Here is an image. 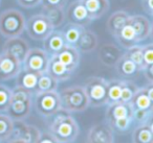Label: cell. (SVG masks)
<instances>
[{
    "mask_svg": "<svg viewBox=\"0 0 153 143\" xmlns=\"http://www.w3.org/2000/svg\"><path fill=\"white\" fill-rule=\"evenodd\" d=\"M57 59L62 64L66 66L70 71L74 73L76 69L79 67L80 60H81V52L74 46L66 44L59 52L56 55Z\"/></svg>",
    "mask_w": 153,
    "mask_h": 143,
    "instance_id": "cell-15",
    "label": "cell"
},
{
    "mask_svg": "<svg viewBox=\"0 0 153 143\" xmlns=\"http://www.w3.org/2000/svg\"><path fill=\"white\" fill-rule=\"evenodd\" d=\"M143 61L145 66L153 65V45L151 43L142 46Z\"/></svg>",
    "mask_w": 153,
    "mask_h": 143,
    "instance_id": "cell-38",
    "label": "cell"
},
{
    "mask_svg": "<svg viewBox=\"0 0 153 143\" xmlns=\"http://www.w3.org/2000/svg\"><path fill=\"white\" fill-rule=\"evenodd\" d=\"M62 111L66 113H80L89 107L87 95L83 86H74L65 88L59 93Z\"/></svg>",
    "mask_w": 153,
    "mask_h": 143,
    "instance_id": "cell-3",
    "label": "cell"
},
{
    "mask_svg": "<svg viewBox=\"0 0 153 143\" xmlns=\"http://www.w3.org/2000/svg\"><path fill=\"white\" fill-rule=\"evenodd\" d=\"M85 27L80 25H76L74 23H69L66 24L65 27L63 28V30H61L63 37L65 39V42L67 45H71V46H76V42L79 40L80 36H81L82 32Z\"/></svg>",
    "mask_w": 153,
    "mask_h": 143,
    "instance_id": "cell-29",
    "label": "cell"
},
{
    "mask_svg": "<svg viewBox=\"0 0 153 143\" xmlns=\"http://www.w3.org/2000/svg\"><path fill=\"white\" fill-rule=\"evenodd\" d=\"M34 95V107L39 115L51 117L62 111L61 100L57 91L35 93Z\"/></svg>",
    "mask_w": 153,
    "mask_h": 143,
    "instance_id": "cell-5",
    "label": "cell"
},
{
    "mask_svg": "<svg viewBox=\"0 0 153 143\" xmlns=\"http://www.w3.org/2000/svg\"><path fill=\"white\" fill-rule=\"evenodd\" d=\"M142 4L144 10L149 14V15H152L153 13V3L152 0H142Z\"/></svg>",
    "mask_w": 153,
    "mask_h": 143,
    "instance_id": "cell-43",
    "label": "cell"
},
{
    "mask_svg": "<svg viewBox=\"0 0 153 143\" xmlns=\"http://www.w3.org/2000/svg\"><path fill=\"white\" fill-rule=\"evenodd\" d=\"M66 45L65 39L61 30L53 29L46 38L43 40V49L49 57L56 55Z\"/></svg>",
    "mask_w": 153,
    "mask_h": 143,
    "instance_id": "cell-18",
    "label": "cell"
},
{
    "mask_svg": "<svg viewBox=\"0 0 153 143\" xmlns=\"http://www.w3.org/2000/svg\"><path fill=\"white\" fill-rule=\"evenodd\" d=\"M115 69L117 72L121 76L125 78H131L133 76L137 75L138 72H140V69L129 59L128 57H126L123 53L120 60L117 61V63L115 64Z\"/></svg>",
    "mask_w": 153,
    "mask_h": 143,
    "instance_id": "cell-27",
    "label": "cell"
},
{
    "mask_svg": "<svg viewBox=\"0 0 153 143\" xmlns=\"http://www.w3.org/2000/svg\"><path fill=\"white\" fill-rule=\"evenodd\" d=\"M138 90V87L136 84H134L131 80H122V90H121V102L130 103L131 99L133 98L134 94Z\"/></svg>",
    "mask_w": 153,
    "mask_h": 143,
    "instance_id": "cell-33",
    "label": "cell"
},
{
    "mask_svg": "<svg viewBox=\"0 0 153 143\" xmlns=\"http://www.w3.org/2000/svg\"><path fill=\"white\" fill-rule=\"evenodd\" d=\"M49 55L41 48H30L23 62L22 68L37 73H43L47 70Z\"/></svg>",
    "mask_w": 153,
    "mask_h": 143,
    "instance_id": "cell-8",
    "label": "cell"
},
{
    "mask_svg": "<svg viewBox=\"0 0 153 143\" xmlns=\"http://www.w3.org/2000/svg\"><path fill=\"white\" fill-rule=\"evenodd\" d=\"M128 22L132 25L136 36H137L138 42L147 40L151 36L152 32V25L151 21L144 15H132L129 16Z\"/></svg>",
    "mask_w": 153,
    "mask_h": 143,
    "instance_id": "cell-16",
    "label": "cell"
},
{
    "mask_svg": "<svg viewBox=\"0 0 153 143\" xmlns=\"http://www.w3.org/2000/svg\"><path fill=\"white\" fill-rule=\"evenodd\" d=\"M40 73H37L34 71H30L22 68L20 72L16 76V86L24 88L26 90L30 91L34 94L36 91L37 83H38V78Z\"/></svg>",
    "mask_w": 153,
    "mask_h": 143,
    "instance_id": "cell-23",
    "label": "cell"
},
{
    "mask_svg": "<svg viewBox=\"0 0 153 143\" xmlns=\"http://www.w3.org/2000/svg\"><path fill=\"white\" fill-rule=\"evenodd\" d=\"M132 114H133V108L131 107L130 103L121 102V101L111 103V105H108L106 110L107 123H110V122L120 119V118H132Z\"/></svg>",
    "mask_w": 153,
    "mask_h": 143,
    "instance_id": "cell-19",
    "label": "cell"
},
{
    "mask_svg": "<svg viewBox=\"0 0 153 143\" xmlns=\"http://www.w3.org/2000/svg\"><path fill=\"white\" fill-rule=\"evenodd\" d=\"M132 122H133V119L131 117H125V118H120V119H117L114 121L110 122L109 126L112 128L113 132H117V133H126L131 126Z\"/></svg>",
    "mask_w": 153,
    "mask_h": 143,
    "instance_id": "cell-36",
    "label": "cell"
},
{
    "mask_svg": "<svg viewBox=\"0 0 153 143\" xmlns=\"http://www.w3.org/2000/svg\"><path fill=\"white\" fill-rule=\"evenodd\" d=\"M48 133L59 143H72L80 134L79 124L69 114H57L51 121Z\"/></svg>",
    "mask_w": 153,
    "mask_h": 143,
    "instance_id": "cell-1",
    "label": "cell"
},
{
    "mask_svg": "<svg viewBox=\"0 0 153 143\" xmlns=\"http://www.w3.org/2000/svg\"><path fill=\"white\" fill-rule=\"evenodd\" d=\"M129 14L125 11H117L108 18L106 27L113 37L126 25L129 19Z\"/></svg>",
    "mask_w": 153,
    "mask_h": 143,
    "instance_id": "cell-25",
    "label": "cell"
},
{
    "mask_svg": "<svg viewBox=\"0 0 153 143\" xmlns=\"http://www.w3.org/2000/svg\"><path fill=\"white\" fill-rule=\"evenodd\" d=\"M122 55L123 52L121 49L111 43H105L99 49V60L107 67H114Z\"/></svg>",
    "mask_w": 153,
    "mask_h": 143,
    "instance_id": "cell-17",
    "label": "cell"
},
{
    "mask_svg": "<svg viewBox=\"0 0 153 143\" xmlns=\"http://www.w3.org/2000/svg\"><path fill=\"white\" fill-rule=\"evenodd\" d=\"M98 43H99V39L96 32L84 28L74 47L80 52L89 53L98 47Z\"/></svg>",
    "mask_w": 153,
    "mask_h": 143,
    "instance_id": "cell-21",
    "label": "cell"
},
{
    "mask_svg": "<svg viewBox=\"0 0 153 143\" xmlns=\"http://www.w3.org/2000/svg\"><path fill=\"white\" fill-rule=\"evenodd\" d=\"M43 15L48 19V21L51 23L53 28L60 27L65 21V12L63 7H44L42 5Z\"/></svg>",
    "mask_w": 153,
    "mask_h": 143,
    "instance_id": "cell-28",
    "label": "cell"
},
{
    "mask_svg": "<svg viewBox=\"0 0 153 143\" xmlns=\"http://www.w3.org/2000/svg\"><path fill=\"white\" fill-rule=\"evenodd\" d=\"M107 84L108 80L100 76H92L86 80L83 86L87 95L89 107L99 108L106 105L107 100Z\"/></svg>",
    "mask_w": 153,
    "mask_h": 143,
    "instance_id": "cell-6",
    "label": "cell"
},
{
    "mask_svg": "<svg viewBox=\"0 0 153 143\" xmlns=\"http://www.w3.org/2000/svg\"><path fill=\"white\" fill-rule=\"evenodd\" d=\"M126 57H128L140 70L145 67L144 61H143V53H142V46L140 45H134L130 48L126 49V52L124 53Z\"/></svg>",
    "mask_w": 153,
    "mask_h": 143,
    "instance_id": "cell-34",
    "label": "cell"
},
{
    "mask_svg": "<svg viewBox=\"0 0 153 143\" xmlns=\"http://www.w3.org/2000/svg\"><path fill=\"white\" fill-rule=\"evenodd\" d=\"M87 143H114V134L108 123L91 126L87 134Z\"/></svg>",
    "mask_w": 153,
    "mask_h": 143,
    "instance_id": "cell-13",
    "label": "cell"
},
{
    "mask_svg": "<svg viewBox=\"0 0 153 143\" xmlns=\"http://www.w3.org/2000/svg\"><path fill=\"white\" fill-rule=\"evenodd\" d=\"M151 117H152V110H133L132 119L138 124L150 122Z\"/></svg>",
    "mask_w": 153,
    "mask_h": 143,
    "instance_id": "cell-37",
    "label": "cell"
},
{
    "mask_svg": "<svg viewBox=\"0 0 153 143\" xmlns=\"http://www.w3.org/2000/svg\"><path fill=\"white\" fill-rule=\"evenodd\" d=\"M46 72L48 74H51L58 83L66 82V80H68L71 77V74H72V72L64 64H62L57 59L56 55L49 57L48 66H47Z\"/></svg>",
    "mask_w": 153,
    "mask_h": 143,
    "instance_id": "cell-20",
    "label": "cell"
},
{
    "mask_svg": "<svg viewBox=\"0 0 153 143\" xmlns=\"http://www.w3.org/2000/svg\"><path fill=\"white\" fill-rule=\"evenodd\" d=\"M133 110H152L153 108V83H148L143 88H138L130 101Z\"/></svg>",
    "mask_w": 153,
    "mask_h": 143,
    "instance_id": "cell-12",
    "label": "cell"
},
{
    "mask_svg": "<svg viewBox=\"0 0 153 143\" xmlns=\"http://www.w3.org/2000/svg\"><path fill=\"white\" fill-rule=\"evenodd\" d=\"M14 130V120L7 114L0 113V140L7 141Z\"/></svg>",
    "mask_w": 153,
    "mask_h": 143,
    "instance_id": "cell-32",
    "label": "cell"
},
{
    "mask_svg": "<svg viewBox=\"0 0 153 143\" xmlns=\"http://www.w3.org/2000/svg\"><path fill=\"white\" fill-rule=\"evenodd\" d=\"M58 84L59 83L46 71L40 73L37 83L36 91L35 93H41V92H49V91H57ZM34 93V94H35Z\"/></svg>",
    "mask_w": 153,
    "mask_h": 143,
    "instance_id": "cell-30",
    "label": "cell"
},
{
    "mask_svg": "<svg viewBox=\"0 0 153 143\" xmlns=\"http://www.w3.org/2000/svg\"><path fill=\"white\" fill-rule=\"evenodd\" d=\"M17 3L22 7L25 9H33V7H38L41 3V0H16Z\"/></svg>",
    "mask_w": 153,
    "mask_h": 143,
    "instance_id": "cell-40",
    "label": "cell"
},
{
    "mask_svg": "<svg viewBox=\"0 0 153 143\" xmlns=\"http://www.w3.org/2000/svg\"><path fill=\"white\" fill-rule=\"evenodd\" d=\"M30 50V45L24 39L20 37H14V38H9L5 41L3 45V52H7L9 55H13L14 57L20 61L22 63L25 57L27 51Z\"/></svg>",
    "mask_w": 153,
    "mask_h": 143,
    "instance_id": "cell-14",
    "label": "cell"
},
{
    "mask_svg": "<svg viewBox=\"0 0 153 143\" xmlns=\"http://www.w3.org/2000/svg\"><path fill=\"white\" fill-rule=\"evenodd\" d=\"M25 17L20 11L9 9L0 14V34L7 39L20 37L25 30Z\"/></svg>",
    "mask_w": 153,
    "mask_h": 143,
    "instance_id": "cell-4",
    "label": "cell"
},
{
    "mask_svg": "<svg viewBox=\"0 0 153 143\" xmlns=\"http://www.w3.org/2000/svg\"><path fill=\"white\" fill-rule=\"evenodd\" d=\"M132 143H153L152 123H140L132 132Z\"/></svg>",
    "mask_w": 153,
    "mask_h": 143,
    "instance_id": "cell-26",
    "label": "cell"
},
{
    "mask_svg": "<svg viewBox=\"0 0 153 143\" xmlns=\"http://www.w3.org/2000/svg\"><path fill=\"white\" fill-rule=\"evenodd\" d=\"M53 29V26L42 13L32 16L25 22L26 32L35 41H43Z\"/></svg>",
    "mask_w": 153,
    "mask_h": 143,
    "instance_id": "cell-7",
    "label": "cell"
},
{
    "mask_svg": "<svg viewBox=\"0 0 153 143\" xmlns=\"http://www.w3.org/2000/svg\"><path fill=\"white\" fill-rule=\"evenodd\" d=\"M36 143H59L48 132L46 133H41L40 138L38 139Z\"/></svg>",
    "mask_w": 153,
    "mask_h": 143,
    "instance_id": "cell-41",
    "label": "cell"
},
{
    "mask_svg": "<svg viewBox=\"0 0 153 143\" xmlns=\"http://www.w3.org/2000/svg\"><path fill=\"white\" fill-rule=\"evenodd\" d=\"M12 98V89L0 84V113L7 112Z\"/></svg>",
    "mask_w": 153,
    "mask_h": 143,
    "instance_id": "cell-35",
    "label": "cell"
},
{
    "mask_svg": "<svg viewBox=\"0 0 153 143\" xmlns=\"http://www.w3.org/2000/svg\"><path fill=\"white\" fill-rule=\"evenodd\" d=\"M7 143H27L26 141L22 140V139H19V138H10L9 140H7Z\"/></svg>",
    "mask_w": 153,
    "mask_h": 143,
    "instance_id": "cell-44",
    "label": "cell"
},
{
    "mask_svg": "<svg viewBox=\"0 0 153 143\" xmlns=\"http://www.w3.org/2000/svg\"><path fill=\"white\" fill-rule=\"evenodd\" d=\"M114 38L117 42L120 44V46L125 49H128L130 47L134 46V45L140 44L137 36H136L133 27L129 22L126 23V25L115 35Z\"/></svg>",
    "mask_w": 153,
    "mask_h": 143,
    "instance_id": "cell-22",
    "label": "cell"
},
{
    "mask_svg": "<svg viewBox=\"0 0 153 143\" xmlns=\"http://www.w3.org/2000/svg\"><path fill=\"white\" fill-rule=\"evenodd\" d=\"M0 143H2V141H1V140H0Z\"/></svg>",
    "mask_w": 153,
    "mask_h": 143,
    "instance_id": "cell-45",
    "label": "cell"
},
{
    "mask_svg": "<svg viewBox=\"0 0 153 143\" xmlns=\"http://www.w3.org/2000/svg\"><path fill=\"white\" fill-rule=\"evenodd\" d=\"M121 90H122V80H108V84H107V100H106L107 105L120 101V98H121Z\"/></svg>",
    "mask_w": 153,
    "mask_h": 143,
    "instance_id": "cell-31",
    "label": "cell"
},
{
    "mask_svg": "<svg viewBox=\"0 0 153 143\" xmlns=\"http://www.w3.org/2000/svg\"><path fill=\"white\" fill-rule=\"evenodd\" d=\"M22 69V63L7 52L0 53V82L15 78Z\"/></svg>",
    "mask_w": 153,
    "mask_h": 143,
    "instance_id": "cell-10",
    "label": "cell"
},
{
    "mask_svg": "<svg viewBox=\"0 0 153 143\" xmlns=\"http://www.w3.org/2000/svg\"><path fill=\"white\" fill-rule=\"evenodd\" d=\"M92 20L101 18L109 10V0H81Z\"/></svg>",
    "mask_w": 153,
    "mask_h": 143,
    "instance_id": "cell-24",
    "label": "cell"
},
{
    "mask_svg": "<svg viewBox=\"0 0 153 143\" xmlns=\"http://www.w3.org/2000/svg\"><path fill=\"white\" fill-rule=\"evenodd\" d=\"M68 0H41V3L44 7H65Z\"/></svg>",
    "mask_w": 153,
    "mask_h": 143,
    "instance_id": "cell-39",
    "label": "cell"
},
{
    "mask_svg": "<svg viewBox=\"0 0 153 143\" xmlns=\"http://www.w3.org/2000/svg\"><path fill=\"white\" fill-rule=\"evenodd\" d=\"M33 93L21 87L16 86L12 89V98L10 105L7 110V114L14 120H25L30 116L32 111Z\"/></svg>",
    "mask_w": 153,
    "mask_h": 143,
    "instance_id": "cell-2",
    "label": "cell"
},
{
    "mask_svg": "<svg viewBox=\"0 0 153 143\" xmlns=\"http://www.w3.org/2000/svg\"><path fill=\"white\" fill-rule=\"evenodd\" d=\"M40 136L41 132L37 126L25 123L24 120L14 121V130L12 134L13 138L22 139L27 143H36Z\"/></svg>",
    "mask_w": 153,
    "mask_h": 143,
    "instance_id": "cell-11",
    "label": "cell"
},
{
    "mask_svg": "<svg viewBox=\"0 0 153 143\" xmlns=\"http://www.w3.org/2000/svg\"><path fill=\"white\" fill-rule=\"evenodd\" d=\"M65 18H67L69 23L76 24L83 27L88 26L94 21L88 15L85 7L82 4L81 0H74L68 5L65 12Z\"/></svg>",
    "mask_w": 153,
    "mask_h": 143,
    "instance_id": "cell-9",
    "label": "cell"
},
{
    "mask_svg": "<svg viewBox=\"0 0 153 143\" xmlns=\"http://www.w3.org/2000/svg\"><path fill=\"white\" fill-rule=\"evenodd\" d=\"M140 71L143 72L145 78L148 80V83H153V65L145 66Z\"/></svg>",
    "mask_w": 153,
    "mask_h": 143,
    "instance_id": "cell-42",
    "label": "cell"
}]
</instances>
